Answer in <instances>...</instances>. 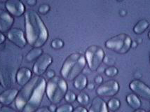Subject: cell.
<instances>
[{
	"mask_svg": "<svg viewBox=\"0 0 150 112\" xmlns=\"http://www.w3.org/2000/svg\"><path fill=\"white\" fill-rule=\"evenodd\" d=\"M7 37L11 43L20 49H24L26 45V39L25 38L24 33L23 30L19 28H11L7 32Z\"/></svg>",
	"mask_w": 150,
	"mask_h": 112,
	"instance_id": "8fae6325",
	"label": "cell"
},
{
	"mask_svg": "<svg viewBox=\"0 0 150 112\" xmlns=\"http://www.w3.org/2000/svg\"><path fill=\"white\" fill-rule=\"evenodd\" d=\"M49 109L51 112H56V104H51V105L49 106Z\"/></svg>",
	"mask_w": 150,
	"mask_h": 112,
	"instance_id": "e575fe53",
	"label": "cell"
},
{
	"mask_svg": "<svg viewBox=\"0 0 150 112\" xmlns=\"http://www.w3.org/2000/svg\"><path fill=\"white\" fill-rule=\"evenodd\" d=\"M46 81L44 78L35 76L18 92L15 105L20 112H34L40 107L46 92Z\"/></svg>",
	"mask_w": 150,
	"mask_h": 112,
	"instance_id": "6da1fadb",
	"label": "cell"
},
{
	"mask_svg": "<svg viewBox=\"0 0 150 112\" xmlns=\"http://www.w3.org/2000/svg\"><path fill=\"white\" fill-rule=\"evenodd\" d=\"M149 112H150V111H149Z\"/></svg>",
	"mask_w": 150,
	"mask_h": 112,
	"instance_id": "f6af8a7d",
	"label": "cell"
},
{
	"mask_svg": "<svg viewBox=\"0 0 150 112\" xmlns=\"http://www.w3.org/2000/svg\"><path fill=\"white\" fill-rule=\"evenodd\" d=\"M5 6L7 11L16 17L21 16L25 11V7L20 0H7Z\"/></svg>",
	"mask_w": 150,
	"mask_h": 112,
	"instance_id": "7c38bea8",
	"label": "cell"
},
{
	"mask_svg": "<svg viewBox=\"0 0 150 112\" xmlns=\"http://www.w3.org/2000/svg\"><path fill=\"white\" fill-rule=\"evenodd\" d=\"M46 75L48 79H51L54 77V76H56V73H55V71L53 70V69H49V70L46 72Z\"/></svg>",
	"mask_w": 150,
	"mask_h": 112,
	"instance_id": "f546056e",
	"label": "cell"
},
{
	"mask_svg": "<svg viewBox=\"0 0 150 112\" xmlns=\"http://www.w3.org/2000/svg\"><path fill=\"white\" fill-rule=\"evenodd\" d=\"M0 112H17L13 108L8 106H3L0 107Z\"/></svg>",
	"mask_w": 150,
	"mask_h": 112,
	"instance_id": "f1b7e54d",
	"label": "cell"
},
{
	"mask_svg": "<svg viewBox=\"0 0 150 112\" xmlns=\"http://www.w3.org/2000/svg\"><path fill=\"white\" fill-rule=\"evenodd\" d=\"M26 3L29 6H33L37 4V0H26Z\"/></svg>",
	"mask_w": 150,
	"mask_h": 112,
	"instance_id": "836d02e7",
	"label": "cell"
},
{
	"mask_svg": "<svg viewBox=\"0 0 150 112\" xmlns=\"http://www.w3.org/2000/svg\"><path fill=\"white\" fill-rule=\"evenodd\" d=\"M137 42H135V41H132V44H131V47H133V48H135L137 46Z\"/></svg>",
	"mask_w": 150,
	"mask_h": 112,
	"instance_id": "74e56055",
	"label": "cell"
},
{
	"mask_svg": "<svg viewBox=\"0 0 150 112\" xmlns=\"http://www.w3.org/2000/svg\"><path fill=\"white\" fill-rule=\"evenodd\" d=\"M68 90L67 81L62 77L56 76L46 83V94L51 104H58L65 98Z\"/></svg>",
	"mask_w": 150,
	"mask_h": 112,
	"instance_id": "5b68a950",
	"label": "cell"
},
{
	"mask_svg": "<svg viewBox=\"0 0 150 112\" xmlns=\"http://www.w3.org/2000/svg\"><path fill=\"white\" fill-rule=\"evenodd\" d=\"M5 39H6V38H5L4 35L1 32H0V45L2 44L5 42Z\"/></svg>",
	"mask_w": 150,
	"mask_h": 112,
	"instance_id": "8d00e7d4",
	"label": "cell"
},
{
	"mask_svg": "<svg viewBox=\"0 0 150 112\" xmlns=\"http://www.w3.org/2000/svg\"><path fill=\"white\" fill-rule=\"evenodd\" d=\"M72 112H88L87 111V109H86L84 106H77L76 108L73 110Z\"/></svg>",
	"mask_w": 150,
	"mask_h": 112,
	"instance_id": "d6a6232c",
	"label": "cell"
},
{
	"mask_svg": "<svg viewBox=\"0 0 150 112\" xmlns=\"http://www.w3.org/2000/svg\"><path fill=\"white\" fill-rule=\"evenodd\" d=\"M20 53L6 50L0 52V83L4 88H9L16 82V75L22 63Z\"/></svg>",
	"mask_w": 150,
	"mask_h": 112,
	"instance_id": "3957f363",
	"label": "cell"
},
{
	"mask_svg": "<svg viewBox=\"0 0 150 112\" xmlns=\"http://www.w3.org/2000/svg\"><path fill=\"white\" fill-rule=\"evenodd\" d=\"M149 25V23L145 19H142L135 25L133 27V32L137 35H140L146 31Z\"/></svg>",
	"mask_w": 150,
	"mask_h": 112,
	"instance_id": "ffe728a7",
	"label": "cell"
},
{
	"mask_svg": "<svg viewBox=\"0 0 150 112\" xmlns=\"http://www.w3.org/2000/svg\"><path fill=\"white\" fill-rule=\"evenodd\" d=\"M132 39L127 34L121 33L112 37L105 42L107 49L119 54H126L131 48Z\"/></svg>",
	"mask_w": 150,
	"mask_h": 112,
	"instance_id": "8992f818",
	"label": "cell"
},
{
	"mask_svg": "<svg viewBox=\"0 0 150 112\" xmlns=\"http://www.w3.org/2000/svg\"><path fill=\"white\" fill-rule=\"evenodd\" d=\"M149 59H150V53H149Z\"/></svg>",
	"mask_w": 150,
	"mask_h": 112,
	"instance_id": "7bdbcfd3",
	"label": "cell"
},
{
	"mask_svg": "<svg viewBox=\"0 0 150 112\" xmlns=\"http://www.w3.org/2000/svg\"><path fill=\"white\" fill-rule=\"evenodd\" d=\"M108 104V109L110 110V111H111L112 112H115L120 108L121 102L119 99L116 98V97H112V98H111L108 101V104Z\"/></svg>",
	"mask_w": 150,
	"mask_h": 112,
	"instance_id": "44dd1931",
	"label": "cell"
},
{
	"mask_svg": "<svg viewBox=\"0 0 150 112\" xmlns=\"http://www.w3.org/2000/svg\"><path fill=\"white\" fill-rule=\"evenodd\" d=\"M86 64L85 56L80 53H73L66 58L60 73L66 81H74L76 76L81 74Z\"/></svg>",
	"mask_w": 150,
	"mask_h": 112,
	"instance_id": "277c9868",
	"label": "cell"
},
{
	"mask_svg": "<svg viewBox=\"0 0 150 112\" xmlns=\"http://www.w3.org/2000/svg\"><path fill=\"white\" fill-rule=\"evenodd\" d=\"M126 102L134 110L140 109L142 105V102L138 96L133 93L129 94L126 96Z\"/></svg>",
	"mask_w": 150,
	"mask_h": 112,
	"instance_id": "d6986e66",
	"label": "cell"
},
{
	"mask_svg": "<svg viewBox=\"0 0 150 112\" xmlns=\"http://www.w3.org/2000/svg\"><path fill=\"white\" fill-rule=\"evenodd\" d=\"M87 84H88V79L86 76L83 74H79L78 76H76L74 80L73 86L76 90L82 91L86 88Z\"/></svg>",
	"mask_w": 150,
	"mask_h": 112,
	"instance_id": "e0dca14e",
	"label": "cell"
},
{
	"mask_svg": "<svg viewBox=\"0 0 150 112\" xmlns=\"http://www.w3.org/2000/svg\"><path fill=\"white\" fill-rule=\"evenodd\" d=\"M65 101L69 104L73 103L76 99V95L72 90H67L65 96Z\"/></svg>",
	"mask_w": 150,
	"mask_h": 112,
	"instance_id": "cb8c5ba5",
	"label": "cell"
},
{
	"mask_svg": "<svg viewBox=\"0 0 150 112\" xmlns=\"http://www.w3.org/2000/svg\"><path fill=\"white\" fill-rule=\"evenodd\" d=\"M94 83L96 84L100 85L101 83H103V78L101 75H97L94 78Z\"/></svg>",
	"mask_w": 150,
	"mask_h": 112,
	"instance_id": "4dcf8cb0",
	"label": "cell"
},
{
	"mask_svg": "<svg viewBox=\"0 0 150 112\" xmlns=\"http://www.w3.org/2000/svg\"><path fill=\"white\" fill-rule=\"evenodd\" d=\"M117 1H123V0H117Z\"/></svg>",
	"mask_w": 150,
	"mask_h": 112,
	"instance_id": "b9f144b4",
	"label": "cell"
},
{
	"mask_svg": "<svg viewBox=\"0 0 150 112\" xmlns=\"http://www.w3.org/2000/svg\"><path fill=\"white\" fill-rule=\"evenodd\" d=\"M118 73H119V70L115 66H110L105 69V75L110 78L116 76L118 74Z\"/></svg>",
	"mask_w": 150,
	"mask_h": 112,
	"instance_id": "603a6c76",
	"label": "cell"
},
{
	"mask_svg": "<svg viewBox=\"0 0 150 112\" xmlns=\"http://www.w3.org/2000/svg\"><path fill=\"white\" fill-rule=\"evenodd\" d=\"M129 88L135 95L146 100H150V88L143 81L139 79L133 80L130 83Z\"/></svg>",
	"mask_w": 150,
	"mask_h": 112,
	"instance_id": "30bf717a",
	"label": "cell"
},
{
	"mask_svg": "<svg viewBox=\"0 0 150 112\" xmlns=\"http://www.w3.org/2000/svg\"><path fill=\"white\" fill-rule=\"evenodd\" d=\"M105 56L103 48L97 45H92L86 50L85 58L88 68L92 72L97 71L100 67Z\"/></svg>",
	"mask_w": 150,
	"mask_h": 112,
	"instance_id": "52a82bcc",
	"label": "cell"
},
{
	"mask_svg": "<svg viewBox=\"0 0 150 112\" xmlns=\"http://www.w3.org/2000/svg\"><path fill=\"white\" fill-rule=\"evenodd\" d=\"M148 37H149V39H150V30H149V33H148Z\"/></svg>",
	"mask_w": 150,
	"mask_h": 112,
	"instance_id": "60d3db41",
	"label": "cell"
},
{
	"mask_svg": "<svg viewBox=\"0 0 150 112\" xmlns=\"http://www.w3.org/2000/svg\"><path fill=\"white\" fill-rule=\"evenodd\" d=\"M14 23L12 15L6 11L0 8V32H7L11 28Z\"/></svg>",
	"mask_w": 150,
	"mask_h": 112,
	"instance_id": "4fadbf2b",
	"label": "cell"
},
{
	"mask_svg": "<svg viewBox=\"0 0 150 112\" xmlns=\"http://www.w3.org/2000/svg\"><path fill=\"white\" fill-rule=\"evenodd\" d=\"M53 63V58L49 53H43L42 55L34 63L33 71L36 76H42L48 70Z\"/></svg>",
	"mask_w": 150,
	"mask_h": 112,
	"instance_id": "9c48e42d",
	"label": "cell"
},
{
	"mask_svg": "<svg viewBox=\"0 0 150 112\" xmlns=\"http://www.w3.org/2000/svg\"><path fill=\"white\" fill-rule=\"evenodd\" d=\"M103 62H104L105 65H109V66H114V65L115 64V61H114L113 58H110L108 56H105Z\"/></svg>",
	"mask_w": 150,
	"mask_h": 112,
	"instance_id": "83f0119b",
	"label": "cell"
},
{
	"mask_svg": "<svg viewBox=\"0 0 150 112\" xmlns=\"http://www.w3.org/2000/svg\"><path fill=\"white\" fill-rule=\"evenodd\" d=\"M34 112H51V111H50L48 106H42V107H39Z\"/></svg>",
	"mask_w": 150,
	"mask_h": 112,
	"instance_id": "1f68e13d",
	"label": "cell"
},
{
	"mask_svg": "<svg viewBox=\"0 0 150 112\" xmlns=\"http://www.w3.org/2000/svg\"><path fill=\"white\" fill-rule=\"evenodd\" d=\"M86 88L90 90H93L95 88V84L93 83H88V84H87Z\"/></svg>",
	"mask_w": 150,
	"mask_h": 112,
	"instance_id": "d590c367",
	"label": "cell"
},
{
	"mask_svg": "<svg viewBox=\"0 0 150 112\" xmlns=\"http://www.w3.org/2000/svg\"><path fill=\"white\" fill-rule=\"evenodd\" d=\"M33 78V72L27 67H20L16 75V82L20 86H23Z\"/></svg>",
	"mask_w": 150,
	"mask_h": 112,
	"instance_id": "5bb4252c",
	"label": "cell"
},
{
	"mask_svg": "<svg viewBox=\"0 0 150 112\" xmlns=\"http://www.w3.org/2000/svg\"><path fill=\"white\" fill-rule=\"evenodd\" d=\"M133 112H146V111H144V109H140H140H135Z\"/></svg>",
	"mask_w": 150,
	"mask_h": 112,
	"instance_id": "f35d334b",
	"label": "cell"
},
{
	"mask_svg": "<svg viewBox=\"0 0 150 112\" xmlns=\"http://www.w3.org/2000/svg\"><path fill=\"white\" fill-rule=\"evenodd\" d=\"M51 46L53 49L58 50L62 49L64 46L63 41L60 39H53L51 43Z\"/></svg>",
	"mask_w": 150,
	"mask_h": 112,
	"instance_id": "484cf974",
	"label": "cell"
},
{
	"mask_svg": "<svg viewBox=\"0 0 150 112\" xmlns=\"http://www.w3.org/2000/svg\"><path fill=\"white\" fill-rule=\"evenodd\" d=\"M120 86L116 80H109L99 85L96 89V93L100 97H113L119 92Z\"/></svg>",
	"mask_w": 150,
	"mask_h": 112,
	"instance_id": "ba28073f",
	"label": "cell"
},
{
	"mask_svg": "<svg viewBox=\"0 0 150 112\" xmlns=\"http://www.w3.org/2000/svg\"><path fill=\"white\" fill-rule=\"evenodd\" d=\"M0 85H1V83H0Z\"/></svg>",
	"mask_w": 150,
	"mask_h": 112,
	"instance_id": "ee69618b",
	"label": "cell"
},
{
	"mask_svg": "<svg viewBox=\"0 0 150 112\" xmlns=\"http://www.w3.org/2000/svg\"><path fill=\"white\" fill-rule=\"evenodd\" d=\"M18 90L16 88H6L0 94V103L4 106H8L15 102Z\"/></svg>",
	"mask_w": 150,
	"mask_h": 112,
	"instance_id": "9a60e30c",
	"label": "cell"
},
{
	"mask_svg": "<svg viewBox=\"0 0 150 112\" xmlns=\"http://www.w3.org/2000/svg\"><path fill=\"white\" fill-rule=\"evenodd\" d=\"M76 100L81 106H85L88 104L90 97H89L88 94L86 93L85 92H81L76 96Z\"/></svg>",
	"mask_w": 150,
	"mask_h": 112,
	"instance_id": "7402d4cb",
	"label": "cell"
},
{
	"mask_svg": "<svg viewBox=\"0 0 150 112\" xmlns=\"http://www.w3.org/2000/svg\"><path fill=\"white\" fill-rule=\"evenodd\" d=\"M88 112H109L108 104L101 97L97 96L92 100Z\"/></svg>",
	"mask_w": 150,
	"mask_h": 112,
	"instance_id": "2e32d148",
	"label": "cell"
},
{
	"mask_svg": "<svg viewBox=\"0 0 150 112\" xmlns=\"http://www.w3.org/2000/svg\"><path fill=\"white\" fill-rule=\"evenodd\" d=\"M50 10V6L49 4H44L39 6L38 8V11L39 13L41 14H46Z\"/></svg>",
	"mask_w": 150,
	"mask_h": 112,
	"instance_id": "4316f807",
	"label": "cell"
},
{
	"mask_svg": "<svg viewBox=\"0 0 150 112\" xmlns=\"http://www.w3.org/2000/svg\"><path fill=\"white\" fill-rule=\"evenodd\" d=\"M73 110L74 109L72 104L67 103V104H64L57 107L56 112H72Z\"/></svg>",
	"mask_w": 150,
	"mask_h": 112,
	"instance_id": "d4e9b609",
	"label": "cell"
},
{
	"mask_svg": "<svg viewBox=\"0 0 150 112\" xmlns=\"http://www.w3.org/2000/svg\"><path fill=\"white\" fill-rule=\"evenodd\" d=\"M27 42L33 47L41 48L49 38V32L39 14L33 10L25 13Z\"/></svg>",
	"mask_w": 150,
	"mask_h": 112,
	"instance_id": "7a4b0ae2",
	"label": "cell"
},
{
	"mask_svg": "<svg viewBox=\"0 0 150 112\" xmlns=\"http://www.w3.org/2000/svg\"><path fill=\"white\" fill-rule=\"evenodd\" d=\"M6 1H7V0H0V2H1V3H4V2L6 3Z\"/></svg>",
	"mask_w": 150,
	"mask_h": 112,
	"instance_id": "ab89813d",
	"label": "cell"
},
{
	"mask_svg": "<svg viewBox=\"0 0 150 112\" xmlns=\"http://www.w3.org/2000/svg\"><path fill=\"white\" fill-rule=\"evenodd\" d=\"M43 50L42 48L39 47H33L30 51L27 53L25 56L26 61L28 63H33L35 62L38 58L42 55Z\"/></svg>",
	"mask_w": 150,
	"mask_h": 112,
	"instance_id": "ac0fdd59",
	"label": "cell"
}]
</instances>
